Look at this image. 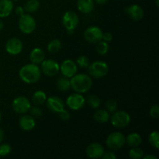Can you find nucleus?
Listing matches in <instances>:
<instances>
[{
	"instance_id": "ea45409f",
	"label": "nucleus",
	"mask_w": 159,
	"mask_h": 159,
	"mask_svg": "<svg viewBox=\"0 0 159 159\" xmlns=\"http://www.w3.org/2000/svg\"><path fill=\"white\" fill-rule=\"evenodd\" d=\"M143 158L144 159H158L156 156H155V155H147L144 157H143Z\"/></svg>"
},
{
	"instance_id": "20e7f679",
	"label": "nucleus",
	"mask_w": 159,
	"mask_h": 159,
	"mask_svg": "<svg viewBox=\"0 0 159 159\" xmlns=\"http://www.w3.org/2000/svg\"><path fill=\"white\" fill-rule=\"evenodd\" d=\"M110 119L112 125L119 129L125 128L130 123V114L124 110L114 112Z\"/></svg>"
},
{
	"instance_id": "f257e3e1",
	"label": "nucleus",
	"mask_w": 159,
	"mask_h": 159,
	"mask_svg": "<svg viewBox=\"0 0 159 159\" xmlns=\"http://www.w3.org/2000/svg\"><path fill=\"white\" fill-rule=\"evenodd\" d=\"M41 75L40 67L35 64H27L20 68L19 76L25 83L34 84L38 82Z\"/></svg>"
},
{
	"instance_id": "c756f323",
	"label": "nucleus",
	"mask_w": 159,
	"mask_h": 159,
	"mask_svg": "<svg viewBox=\"0 0 159 159\" xmlns=\"http://www.w3.org/2000/svg\"><path fill=\"white\" fill-rule=\"evenodd\" d=\"M87 102H88L89 105L90 107H92L93 108L96 109L100 106V99L96 95H91L88 97V99H87Z\"/></svg>"
},
{
	"instance_id": "2f4dec72",
	"label": "nucleus",
	"mask_w": 159,
	"mask_h": 159,
	"mask_svg": "<svg viewBox=\"0 0 159 159\" xmlns=\"http://www.w3.org/2000/svg\"><path fill=\"white\" fill-rule=\"evenodd\" d=\"M106 109L109 113H114L117 110V103L113 99H109L106 102Z\"/></svg>"
},
{
	"instance_id": "2eb2a0df",
	"label": "nucleus",
	"mask_w": 159,
	"mask_h": 159,
	"mask_svg": "<svg viewBox=\"0 0 159 159\" xmlns=\"http://www.w3.org/2000/svg\"><path fill=\"white\" fill-rule=\"evenodd\" d=\"M104 153V148L99 143L94 142L90 144L87 147L86 155L89 158H102Z\"/></svg>"
},
{
	"instance_id": "4c0bfd02",
	"label": "nucleus",
	"mask_w": 159,
	"mask_h": 159,
	"mask_svg": "<svg viewBox=\"0 0 159 159\" xmlns=\"http://www.w3.org/2000/svg\"><path fill=\"white\" fill-rule=\"evenodd\" d=\"M102 40H103L104 41L109 43V42H110L112 40H113V35H112V34H110V33L109 32L104 33V34H102Z\"/></svg>"
},
{
	"instance_id": "a18cd8bd",
	"label": "nucleus",
	"mask_w": 159,
	"mask_h": 159,
	"mask_svg": "<svg viewBox=\"0 0 159 159\" xmlns=\"http://www.w3.org/2000/svg\"><path fill=\"white\" fill-rule=\"evenodd\" d=\"M2 120V114H1V112H0V121H1Z\"/></svg>"
},
{
	"instance_id": "f704fd0d",
	"label": "nucleus",
	"mask_w": 159,
	"mask_h": 159,
	"mask_svg": "<svg viewBox=\"0 0 159 159\" xmlns=\"http://www.w3.org/2000/svg\"><path fill=\"white\" fill-rule=\"evenodd\" d=\"M31 116L34 118H38L42 115V111L38 107H33L30 109Z\"/></svg>"
},
{
	"instance_id": "7c9ffc66",
	"label": "nucleus",
	"mask_w": 159,
	"mask_h": 159,
	"mask_svg": "<svg viewBox=\"0 0 159 159\" xmlns=\"http://www.w3.org/2000/svg\"><path fill=\"white\" fill-rule=\"evenodd\" d=\"M76 64L82 68H88L89 65H90L89 59L86 56L82 55L80 56V57H78L77 61H76Z\"/></svg>"
},
{
	"instance_id": "9d476101",
	"label": "nucleus",
	"mask_w": 159,
	"mask_h": 159,
	"mask_svg": "<svg viewBox=\"0 0 159 159\" xmlns=\"http://www.w3.org/2000/svg\"><path fill=\"white\" fill-rule=\"evenodd\" d=\"M12 109L16 113L23 114L30 110L31 107L30 102L26 96H18L12 101Z\"/></svg>"
},
{
	"instance_id": "37998d69",
	"label": "nucleus",
	"mask_w": 159,
	"mask_h": 159,
	"mask_svg": "<svg viewBox=\"0 0 159 159\" xmlns=\"http://www.w3.org/2000/svg\"><path fill=\"white\" fill-rule=\"evenodd\" d=\"M3 27H4V23H3V22L0 20V31L3 29Z\"/></svg>"
},
{
	"instance_id": "423d86ee",
	"label": "nucleus",
	"mask_w": 159,
	"mask_h": 159,
	"mask_svg": "<svg viewBox=\"0 0 159 159\" xmlns=\"http://www.w3.org/2000/svg\"><path fill=\"white\" fill-rule=\"evenodd\" d=\"M125 143V137L120 132H113L110 134L106 141L107 147L113 151L122 148Z\"/></svg>"
},
{
	"instance_id": "1a4fd4ad",
	"label": "nucleus",
	"mask_w": 159,
	"mask_h": 159,
	"mask_svg": "<svg viewBox=\"0 0 159 159\" xmlns=\"http://www.w3.org/2000/svg\"><path fill=\"white\" fill-rule=\"evenodd\" d=\"M102 31L98 26H89L87 28L84 32V37L88 43H97L98 42L102 40Z\"/></svg>"
},
{
	"instance_id": "6ab92c4d",
	"label": "nucleus",
	"mask_w": 159,
	"mask_h": 159,
	"mask_svg": "<svg viewBox=\"0 0 159 159\" xmlns=\"http://www.w3.org/2000/svg\"><path fill=\"white\" fill-rule=\"evenodd\" d=\"M45 59V53L40 48H34L31 51L30 54V60L31 63L35 64V65H40L43 62Z\"/></svg>"
},
{
	"instance_id": "58836bf2",
	"label": "nucleus",
	"mask_w": 159,
	"mask_h": 159,
	"mask_svg": "<svg viewBox=\"0 0 159 159\" xmlns=\"http://www.w3.org/2000/svg\"><path fill=\"white\" fill-rule=\"evenodd\" d=\"M15 12H16V14L17 16H23V14H24L25 11H24V9H23L22 6H17L15 9Z\"/></svg>"
},
{
	"instance_id": "f3484780",
	"label": "nucleus",
	"mask_w": 159,
	"mask_h": 159,
	"mask_svg": "<svg viewBox=\"0 0 159 159\" xmlns=\"http://www.w3.org/2000/svg\"><path fill=\"white\" fill-rule=\"evenodd\" d=\"M127 13L134 21H139L144 17V10L141 6L136 4L129 6L127 9Z\"/></svg>"
},
{
	"instance_id": "a878e982",
	"label": "nucleus",
	"mask_w": 159,
	"mask_h": 159,
	"mask_svg": "<svg viewBox=\"0 0 159 159\" xmlns=\"http://www.w3.org/2000/svg\"><path fill=\"white\" fill-rule=\"evenodd\" d=\"M47 48H48V51L50 53L55 54V53L60 51V50L61 49V42L57 39H54L48 43Z\"/></svg>"
},
{
	"instance_id": "bb28decb",
	"label": "nucleus",
	"mask_w": 159,
	"mask_h": 159,
	"mask_svg": "<svg viewBox=\"0 0 159 159\" xmlns=\"http://www.w3.org/2000/svg\"><path fill=\"white\" fill-rule=\"evenodd\" d=\"M109 50H110V47L107 42L104 41V40H100L97 43V46H96V51L100 55H105L108 53Z\"/></svg>"
},
{
	"instance_id": "c85d7f7f",
	"label": "nucleus",
	"mask_w": 159,
	"mask_h": 159,
	"mask_svg": "<svg viewBox=\"0 0 159 159\" xmlns=\"http://www.w3.org/2000/svg\"><path fill=\"white\" fill-rule=\"evenodd\" d=\"M149 143L155 149L159 148V133L158 131H153L150 134L148 138Z\"/></svg>"
},
{
	"instance_id": "4468645a",
	"label": "nucleus",
	"mask_w": 159,
	"mask_h": 159,
	"mask_svg": "<svg viewBox=\"0 0 159 159\" xmlns=\"http://www.w3.org/2000/svg\"><path fill=\"white\" fill-rule=\"evenodd\" d=\"M45 102L47 103L48 108L54 113H59L65 109V103L62 99L57 96H50L48 99H47Z\"/></svg>"
},
{
	"instance_id": "49530a36",
	"label": "nucleus",
	"mask_w": 159,
	"mask_h": 159,
	"mask_svg": "<svg viewBox=\"0 0 159 159\" xmlns=\"http://www.w3.org/2000/svg\"><path fill=\"white\" fill-rule=\"evenodd\" d=\"M13 1H17V0H13Z\"/></svg>"
},
{
	"instance_id": "a211bd4d",
	"label": "nucleus",
	"mask_w": 159,
	"mask_h": 159,
	"mask_svg": "<svg viewBox=\"0 0 159 159\" xmlns=\"http://www.w3.org/2000/svg\"><path fill=\"white\" fill-rule=\"evenodd\" d=\"M12 0H0V18L8 17L13 10Z\"/></svg>"
},
{
	"instance_id": "e433bc0d",
	"label": "nucleus",
	"mask_w": 159,
	"mask_h": 159,
	"mask_svg": "<svg viewBox=\"0 0 159 159\" xmlns=\"http://www.w3.org/2000/svg\"><path fill=\"white\" fill-rule=\"evenodd\" d=\"M102 158L103 159H115V158H117V156H116V154H115L113 152L108 151V152H104Z\"/></svg>"
},
{
	"instance_id": "473e14b6",
	"label": "nucleus",
	"mask_w": 159,
	"mask_h": 159,
	"mask_svg": "<svg viewBox=\"0 0 159 159\" xmlns=\"http://www.w3.org/2000/svg\"><path fill=\"white\" fill-rule=\"evenodd\" d=\"M11 147L8 144H2L0 145V157H5L9 155L11 152Z\"/></svg>"
},
{
	"instance_id": "4be33fe9",
	"label": "nucleus",
	"mask_w": 159,
	"mask_h": 159,
	"mask_svg": "<svg viewBox=\"0 0 159 159\" xmlns=\"http://www.w3.org/2000/svg\"><path fill=\"white\" fill-rule=\"evenodd\" d=\"M95 120L99 124H105L110 120V113L107 110H98L95 112L93 115Z\"/></svg>"
},
{
	"instance_id": "cd10ccee",
	"label": "nucleus",
	"mask_w": 159,
	"mask_h": 159,
	"mask_svg": "<svg viewBox=\"0 0 159 159\" xmlns=\"http://www.w3.org/2000/svg\"><path fill=\"white\" fill-rule=\"evenodd\" d=\"M144 155V153L143 150L138 147L131 148V149L129 151V156H130V158L133 159L143 158Z\"/></svg>"
},
{
	"instance_id": "72a5a7b5",
	"label": "nucleus",
	"mask_w": 159,
	"mask_h": 159,
	"mask_svg": "<svg viewBox=\"0 0 159 159\" xmlns=\"http://www.w3.org/2000/svg\"><path fill=\"white\" fill-rule=\"evenodd\" d=\"M150 116L153 119H158L159 117V107L157 104L152 106L150 109Z\"/></svg>"
},
{
	"instance_id": "6e6552de",
	"label": "nucleus",
	"mask_w": 159,
	"mask_h": 159,
	"mask_svg": "<svg viewBox=\"0 0 159 159\" xmlns=\"http://www.w3.org/2000/svg\"><path fill=\"white\" fill-rule=\"evenodd\" d=\"M40 71L45 75L52 77V76L58 74V72L60 71V65L57 61L52 60V59H48V60L44 59L41 63Z\"/></svg>"
},
{
	"instance_id": "a19ab883",
	"label": "nucleus",
	"mask_w": 159,
	"mask_h": 159,
	"mask_svg": "<svg viewBox=\"0 0 159 159\" xmlns=\"http://www.w3.org/2000/svg\"><path fill=\"white\" fill-rule=\"evenodd\" d=\"M4 138H5L4 131H3V130L0 128V143L2 142V141L4 140Z\"/></svg>"
},
{
	"instance_id": "79ce46f5",
	"label": "nucleus",
	"mask_w": 159,
	"mask_h": 159,
	"mask_svg": "<svg viewBox=\"0 0 159 159\" xmlns=\"http://www.w3.org/2000/svg\"><path fill=\"white\" fill-rule=\"evenodd\" d=\"M107 1H108V0H95V2H96L99 5L105 4Z\"/></svg>"
},
{
	"instance_id": "412c9836",
	"label": "nucleus",
	"mask_w": 159,
	"mask_h": 159,
	"mask_svg": "<svg viewBox=\"0 0 159 159\" xmlns=\"http://www.w3.org/2000/svg\"><path fill=\"white\" fill-rule=\"evenodd\" d=\"M125 141L127 145L131 148L138 147L142 143V138L138 133H131L125 138Z\"/></svg>"
},
{
	"instance_id": "aec40b11",
	"label": "nucleus",
	"mask_w": 159,
	"mask_h": 159,
	"mask_svg": "<svg viewBox=\"0 0 159 159\" xmlns=\"http://www.w3.org/2000/svg\"><path fill=\"white\" fill-rule=\"evenodd\" d=\"M77 8L82 13H90L93 12L94 9V1L93 0H78Z\"/></svg>"
},
{
	"instance_id": "7ed1b4c3",
	"label": "nucleus",
	"mask_w": 159,
	"mask_h": 159,
	"mask_svg": "<svg viewBox=\"0 0 159 159\" xmlns=\"http://www.w3.org/2000/svg\"><path fill=\"white\" fill-rule=\"evenodd\" d=\"M18 26L22 33L25 34H30L35 30L37 23L35 19L32 16L24 13L23 16H20Z\"/></svg>"
},
{
	"instance_id": "393cba45",
	"label": "nucleus",
	"mask_w": 159,
	"mask_h": 159,
	"mask_svg": "<svg viewBox=\"0 0 159 159\" xmlns=\"http://www.w3.org/2000/svg\"><path fill=\"white\" fill-rule=\"evenodd\" d=\"M39 8H40V2L38 0H28L25 3L23 9L27 13H32L37 12Z\"/></svg>"
},
{
	"instance_id": "b1692460",
	"label": "nucleus",
	"mask_w": 159,
	"mask_h": 159,
	"mask_svg": "<svg viewBox=\"0 0 159 159\" xmlns=\"http://www.w3.org/2000/svg\"><path fill=\"white\" fill-rule=\"evenodd\" d=\"M57 88L61 92L68 91L71 88V81L69 78H67L65 76L59 78L57 81Z\"/></svg>"
},
{
	"instance_id": "ddd939ff",
	"label": "nucleus",
	"mask_w": 159,
	"mask_h": 159,
	"mask_svg": "<svg viewBox=\"0 0 159 159\" xmlns=\"http://www.w3.org/2000/svg\"><path fill=\"white\" fill-rule=\"evenodd\" d=\"M23 48L22 41L16 37L9 39L6 43V51L11 55H18L23 51Z\"/></svg>"
},
{
	"instance_id": "dca6fc26",
	"label": "nucleus",
	"mask_w": 159,
	"mask_h": 159,
	"mask_svg": "<svg viewBox=\"0 0 159 159\" xmlns=\"http://www.w3.org/2000/svg\"><path fill=\"white\" fill-rule=\"evenodd\" d=\"M19 125L22 130L25 131H30L32 130L35 127L36 122L35 119L32 116L29 115H23L20 118L19 120Z\"/></svg>"
},
{
	"instance_id": "f8f14e48",
	"label": "nucleus",
	"mask_w": 159,
	"mask_h": 159,
	"mask_svg": "<svg viewBox=\"0 0 159 159\" xmlns=\"http://www.w3.org/2000/svg\"><path fill=\"white\" fill-rule=\"evenodd\" d=\"M60 71L61 74L63 75V76L71 79L72 76H74L77 73V64L73 61L72 60L67 59V60L64 61L61 65Z\"/></svg>"
},
{
	"instance_id": "c03bdc74",
	"label": "nucleus",
	"mask_w": 159,
	"mask_h": 159,
	"mask_svg": "<svg viewBox=\"0 0 159 159\" xmlns=\"http://www.w3.org/2000/svg\"><path fill=\"white\" fill-rule=\"evenodd\" d=\"M156 6L157 7H158V0H156Z\"/></svg>"
},
{
	"instance_id": "39448f33",
	"label": "nucleus",
	"mask_w": 159,
	"mask_h": 159,
	"mask_svg": "<svg viewBox=\"0 0 159 159\" xmlns=\"http://www.w3.org/2000/svg\"><path fill=\"white\" fill-rule=\"evenodd\" d=\"M88 69L89 73L92 77L101 79L107 75L109 71V66L106 62L97 61L89 65Z\"/></svg>"
},
{
	"instance_id": "f03ea898",
	"label": "nucleus",
	"mask_w": 159,
	"mask_h": 159,
	"mask_svg": "<svg viewBox=\"0 0 159 159\" xmlns=\"http://www.w3.org/2000/svg\"><path fill=\"white\" fill-rule=\"evenodd\" d=\"M71 88L75 93H85L90 90L93 85L91 77L86 74H77L71 78Z\"/></svg>"
},
{
	"instance_id": "0eeeda50",
	"label": "nucleus",
	"mask_w": 159,
	"mask_h": 159,
	"mask_svg": "<svg viewBox=\"0 0 159 159\" xmlns=\"http://www.w3.org/2000/svg\"><path fill=\"white\" fill-rule=\"evenodd\" d=\"M79 23L77 14L73 11H68L62 17V23L69 34H72Z\"/></svg>"
},
{
	"instance_id": "9b49d317",
	"label": "nucleus",
	"mask_w": 159,
	"mask_h": 159,
	"mask_svg": "<svg viewBox=\"0 0 159 159\" xmlns=\"http://www.w3.org/2000/svg\"><path fill=\"white\" fill-rule=\"evenodd\" d=\"M85 99L81 93H73L70 95L66 100V105L71 110L77 111L85 106Z\"/></svg>"
},
{
	"instance_id": "5701e85b",
	"label": "nucleus",
	"mask_w": 159,
	"mask_h": 159,
	"mask_svg": "<svg viewBox=\"0 0 159 159\" xmlns=\"http://www.w3.org/2000/svg\"><path fill=\"white\" fill-rule=\"evenodd\" d=\"M47 96L46 93L44 92L41 91V90H38V91L35 92L32 96V101L33 103L36 106H40L44 103L47 100Z\"/></svg>"
},
{
	"instance_id": "c9c22d12",
	"label": "nucleus",
	"mask_w": 159,
	"mask_h": 159,
	"mask_svg": "<svg viewBox=\"0 0 159 159\" xmlns=\"http://www.w3.org/2000/svg\"><path fill=\"white\" fill-rule=\"evenodd\" d=\"M59 117H60L62 120L67 121L70 119V117H71V115H70L69 112H68V110H66L64 109L63 110H61V111L59 113Z\"/></svg>"
}]
</instances>
